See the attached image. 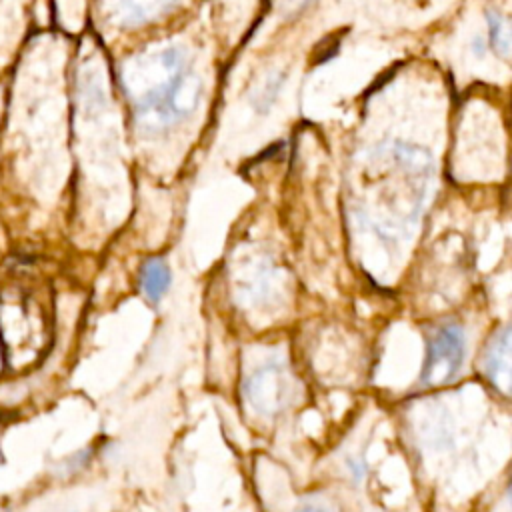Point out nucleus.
Listing matches in <instances>:
<instances>
[{
    "label": "nucleus",
    "mask_w": 512,
    "mask_h": 512,
    "mask_svg": "<svg viewBox=\"0 0 512 512\" xmlns=\"http://www.w3.org/2000/svg\"><path fill=\"white\" fill-rule=\"evenodd\" d=\"M166 2H168V0H120V6H122L126 12H130L132 16L144 18V14L162 8Z\"/></svg>",
    "instance_id": "6e6552de"
},
{
    "label": "nucleus",
    "mask_w": 512,
    "mask_h": 512,
    "mask_svg": "<svg viewBox=\"0 0 512 512\" xmlns=\"http://www.w3.org/2000/svg\"><path fill=\"white\" fill-rule=\"evenodd\" d=\"M282 86H284V72H270V74L262 80V84L258 86V90H256L254 98H252L254 110L266 112V110L274 104V100H276V96L280 94Z\"/></svg>",
    "instance_id": "423d86ee"
},
{
    "label": "nucleus",
    "mask_w": 512,
    "mask_h": 512,
    "mask_svg": "<svg viewBox=\"0 0 512 512\" xmlns=\"http://www.w3.org/2000/svg\"><path fill=\"white\" fill-rule=\"evenodd\" d=\"M486 20H488V42H490V46L500 56H508L510 54V28H508V22L496 10H490Z\"/></svg>",
    "instance_id": "0eeeda50"
},
{
    "label": "nucleus",
    "mask_w": 512,
    "mask_h": 512,
    "mask_svg": "<svg viewBox=\"0 0 512 512\" xmlns=\"http://www.w3.org/2000/svg\"><path fill=\"white\" fill-rule=\"evenodd\" d=\"M292 394V378L284 362L270 360L258 366L244 382V396L248 404L262 416H276L282 412Z\"/></svg>",
    "instance_id": "f03ea898"
},
{
    "label": "nucleus",
    "mask_w": 512,
    "mask_h": 512,
    "mask_svg": "<svg viewBox=\"0 0 512 512\" xmlns=\"http://www.w3.org/2000/svg\"><path fill=\"white\" fill-rule=\"evenodd\" d=\"M298 512H326V510H322V508H314V506H306V508H300Z\"/></svg>",
    "instance_id": "9d476101"
},
{
    "label": "nucleus",
    "mask_w": 512,
    "mask_h": 512,
    "mask_svg": "<svg viewBox=\"0 0 512 512\" xmlns=\"http://www.w3.org/2000/svg\"><path fill=\"white\" fill-rule=\"evenodd\" d=\"M464 360V332L458 324L440 326L428 340L422 368L424 386H440L454 378Z\"/></svg>",
    "instance_id": "7ed1b4c3"
},
{
    "label": "nucleus",
    "mask_w": 512,
    "mask_h": 512,
    "mask_svg": "<svg viewBox=\"0 0 512 512\" xmlns=\"http://www.w3.org/2000/svg\"><path fill=\"white\" fill-rule=\"evenodd\" d=\"M308 0H284L286 12H300Z\"/></svg>",
    "instance_id": "1a4fd4ad"
},
{
    "label": "nucleus",
    "mask_w": 512,
    "mask_h": 512,
    "mask_svg": "<svg viewBox=\"0 0 512 512\" xmlns=\"http://www.w3.org/2000/svg\"><path fill=\"white\" fill-rule=\"evenodd\" d=\"M172 284V272L164 258L152 256L140 266V290L150 302H160Z\"/></svg>",
    "instance_id": "39448f33"
},
{
    "label": "nucleus",
    "mask_w": 512,
    "mask_h": 512,
    "mask_svg": "<svg viewBox=\"0 0 512 512\" xmlns=\"http://www.w3.org/2000/svg\"><path fill=\"white\" fill-rule=\"evenodd\" d=\"M484 370L486 378L492 382V386L508 396L510 394V332L508 328H502L500 334L494 336L490 342L486 356H484Z\"/></svg>",
    "instance_id": "20e7f679"
},
{
    "label": "nucleus",
    "mask_w": 512,
    "mask_h": 512,
    "mask_svg": "<svg viewBox=\"0 0 512 512\" xmlns=\"http://www.w3.org/2000/svg\"><path fill=\"white\" fill-rule=\"evenodd\" d=\"M122 82L134 102L138 122L146 128L184 120L202 98V80L176 46L164 48L146 62H132L124 70Z\"/></svg>",
    "instance_id": "f257e3e1"
}]
</instances>
